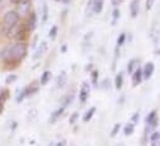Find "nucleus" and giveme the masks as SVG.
<instances>
[{
  "instance_id": "obj_18",
  "label": "nucleus",
  "mask_w": 160,
  "mask_h": 146,
  "mask_svg": "<svg viewBox=\"0 0 160 146\" xmlns=\"http://www.w3.org/2000/svg\"><path fill=\"white\" fill-rule=\"evenodd\" d=\"M104 7V0H94V9H93V14L98 15L103 11Z\"/></svg>"
},
{
  "instance_id": "obj_13",
  "label": "nucleus",
  "mask_w": 160,
  "mask_h": 146,
  "mask_svg": "<svg viewBox=\"0 0 160 146\" xmlns=\"http://www.w3.org/2000/svg\"><path fill=\"white\" fill-rule=\"evenodd\" d=\"M36 24H38V16H36V14L34 11H31L29 14V16H28V29H29V31L35 30Z\"/></svg>"
},
{
  "instance_id": "obj_6",
  "label": "nucleus",
  "mask_w": 160,
  "mask_h": 146,
  "mask_svg": "<svg viewBox=\"0 0 160 146\" xmlns=\"http://www.w3.org/2000/svg\"><path fill=\"white\" fill-rule=\"evenodd\" d=\"M31 0H21L16 6L18 10L16 12L19 14V16H29V14L31 12Z\"/></svg>"
},
{
  "instance_id": "obj_36",
  "label": "nucleus",
  "mask_w": 160,
  "mask_h": 146,
  "mask_svg": "<svg viewBox=\"0 0 160 146\" xmlns=\"http://www.w3.org/2000/svg\"><path fill=\"white\" fill-rule=\"evenodd\" d=\"M20 1H21V0H10V2H11V4H14V5H18Z\"/></svg>"
},
{
  "instance_id": "obj_22",
  "label": "nucleus",
  "mask_w": 160,
  "mask_h": 146,
  "mask_svg": "<svg viewBox=\"0 0 160 146\" xmlns=\"http://www.w3.org/2000/svg\"><path fill=\"white\" fill-rule=\"evenodd\" d=\"M47 17H48V7H47V4L43 2L42 4V19H41V22L45 24L47 21Z\"/></svg>"
},
{
  "instance_id": "obj_37",
  "label": "nucleus",
  "mask_w": 160,
  "mask_h": 146,
  "mask_svg": "<svg viewBox=\"0 0 160 146\" xmlns=\"http://www.w3.org/2000/svg\"><path fill=\"white\" fill-rule=\"evenodd\" d=\"M70 1H71V0H62V1H61V2H63V4H66V5H67V4H68V2H70Z\"/></svg>"
},
{
  "instance_id": "obj_21",
  "label": "nucleus",
  "mask_w": 160,
  "mask_h": 146,
  "mask_svg": "<svg viewBox=\"0 0 160 146\" xmlns=\"http://www.w3.org/2000/svg\"><path fill=\"white\" fill-rule=\"evenodd\" d=\"M73 97H75V94H73L72 92H71V93L68 92V93L62 98V107H65V108H66L67 105H70V104L73 102Z\"/></svg>"
},
{
  "instance_id": "obj_24",
  "label": "nucleus",
  "mask_w": 160,
  "mask_h": 146,
  "mask_svg": "<svg viewBox=\"0 0 160 146\" xmlns=\"http://www.w3.org/2000/svg\"><path fill=\"white\" fill-rule=\"evenodd\" d=\"M93 9H94V0H88L87 6H86V14L87 15H93Z\"/></svg>"
},
{
  "instance_id": "obj_4",
  "label": "nucleus",
  "mask_w": 160,
  "mask_h": 146,
  "mask_svg": "<svg viewBox=\"0 0 160 146\" xmlns=\"http://www.w3.org/2000/svg\"><path fill=\"white\" fill-rule=\"evenodd\" d=\"M39 88H40V83H39V82H32V83H30V84L26 85V87L20 92V94L16 97V102H18V103H21L25 98L34 95L35 93H38Z\"/></svg>"
},
{
  "instance_id": "obj_17",
  "label": "nucleus",
  "mask_w": 160,
  "mask_h": 146,
  "mask_svg": "<svg viewBox=\"0 0 160 146\" xmlns=\"http://www.w3.org/2000/svg\"><path fill=\"white\" fill-rule=\"evenodd\" d=\"M97 111V108L96 107H91L89 109L87 110L84 114H83V116H82V120H83V123H88L92 118H93V115H94V113Z\"/></svg>"
},
{
  "instance_id": "obj_40",
  "label": "nucleus",
  "mask_w": 160,
  "mask_h": 146,
  "mask_svg": "<svg viewBox=\"0 0 160 146\" xmlns=\"http://www.w3.org/2000/svg\"><path fill=\"white\" fill-rule=\"evenodd\" d=\"M118 146H125V145H124V144H119Z\"/></svg>"
},
{
  "instance_id": "obj_33",
  "label": "nucleus",
  "mask_w": 160,
  "mask_h": 146,
  "mask_svg": "<svg viewBox=\"0 0 160 146\" xmlns=\"http://www.w3.org/2000/svg\"><path fill=\"white\" fill-rule=\"evenodd\" d=\"M111 1H112V5H113L114 7H118V6H120V5L123 4L124 0H111Z\"/></svg>"
},
{
  "instance_id": "obj_2",
  "label": "nucleus",
  "mask_w": 160,
  "mask_h": 146,
  "mask_svg": "<svg viewBox=\"0 0 160 146\" xmlns=\"http://www.w3.org/2000/svg\"><path fill=\"white\" fill-rule=\"evenodd\" d=\"M20 16L15 10H9L2 16V31L6 36H10L12 32H15L16 27L19 26Z\"/></svg>"
},
{
  "instance_id": "obj_19",
  "label": "nucleus",
  "mask_w": 160,
  "mask_h": 146,
  "mask_svg": "<svg viewBox=\"0 0 160 146\" xmlns=\"http://www.w3.org/2000/svg\"><path fill=\"white\" fill-rule=\"evenodd\" d=\"M134 129H135V125L129 121L128 124L124 125V128H123V134H124L125 136H129V135H132V134L134 133Z\"/></svg>"
},
{
  "instance_id": "obj_15",
  "label": "nucleus",
  "mask_w": 160,
  "mask_h": 146,
  "mask_svg": "<svg viewBox=\"0 0 160 146\" xmlns=\"http://www.w3.org/2000/svg\"><path fill=\"white\" fill-rule=\"evenodd\" d=\"M123 83H124V74L123 72H118L114 77V87L117 90H120L123 88Z\"/></svg>"
},
{
  "instance_id": "obj_25",
  "label": "nucleus",
  "mask_w": 160,
  "mask_h": 146,
  "mask_svg": "<svg viewBox=\"0 0 160 146\" xmlns=\"http://www.w3.org/2000/svg\"><path fill=\"white\" fill-rule=\"evenodd\" d=\"M125 40H127V35H125V32H122L118 38H117V46L116 47H122L124 43H125Z\"/></svg>"
},
{
  "instance_id": "obj_11",
  "label": "nucleus",
  "mask_w": 160,
  "mask_h": 146,
  "mask_svg": "<svg viewBox=\"0 0 160 146\" xmlns=\"http://www.w3.org/2000/svg\"><path fill=\"white\" fill-rule=\"evenodd\" d=\"M55 83H56V88H58V89H62L67 84V73H66V71L60 72V74L56 77Z\"/></svg>"
},
{
  "instance_id": "obj_34",
  "label": "nucleus",
  "mask_w": 160,
  "mask_h": 146,
  "mask_svg": "<svg viewBox=\"0 0 160 146\" xmlns=\"http://www.w3.org/2000/svg\"><path fill=\"white\" fill-rule=\"evenodd\" d=\"M77 118H78V114H77V113H75V114L70 118V123H71V124H75V123H76V120H77Z\"/></svg>"
},
{
  "instance_id": "obj_28",
  "label": "nucleus",
  "mask_w": 160,
  "mask_h": 146,
  "mask_svg": "<svg viewBox=\"0 0 160 146\" xmlns=\"http://www.w3.org/2000/svg\"><path fill=\"white\" fill-rule=\"evenodd\" d=\"M139 119H140V114L139 111H135L133 115H132V119H130V123H133L134 125H137L139 123Z\"/></svg>"
},
{
  "instance_id": "obj_31",
  "label": "nucleus",
  "mask_w": 160,
  "mask_h": 146,
  "mask_svg": "<svg viewBox=\"0 0 160 146\" xmlns=\"http://www.w3.org/2000/svg\"><path fill=\"white\" fill-rule=\"evenodd\" d=\"M91 77H92V83L94 87H97V83H98V72L97 71H93L91 73Z\"/></svg>"
},
{
  "instance_id": "obj_12",
  "label": "nucleus",
  "mask_w": 160,
  "mask_h": 146,
  "mask_svg": "<svg viewBox=\"0 0 160 146\" xmlns=\"http://www.w3.org/2000/svg\"><path fill=\"white\" fill-rule=\"evenodd\" d=\"M65 107H60V108H57L56 110H53L52 113H51V115H50V119H48V121L51 123V124H55L61 116H62V114H63V111H65Z\"/></svg>"
},
{
  "instance_id": "obj_39",
  "label": "nucleus",
  "mask_w": 160,
  "mask_h": 146,
  "mask_svg": "<svg viewBox=\"0 0 160 146\" xmlns=\"http://www.w3.org/2000/svg\"><path fill=\"white\" fill-rule=\"evenodd\" d=\"M53 145H55V143H51L50 145H47V146H53Z\"/></svg>"
},
{
  "instance_id": "obj_9",
  "label": "nucleus",
  "mask_w": 160,
  "mask_h": 146,
  "mask_svg": "<svg viewBox=\"0 0 160 146\" xmlns=\"http://www.w3.org/2000/svg\"><path fill=\"white\" fill-rule=\"evenodd\" d=\"M144 80V77H143V71L142 68H137L134 73L132 74V85L133 87H138L139 84H142V82Z\"/></svg>"
},
{
  "instance_id": "obj_14",
  "label": "nucleus",
  "mask_w": 160,
  "mask_h": 146,
  "mask_svg": "<svg viewBox=\"0 0 160 146\" xmlns=\"http://www.w3.org/2000/svg\"><path fill=\"white\" fill-rule=\"evenodd\" d=\"M137 68H139V60L138 58H132L127 65V72L132 75Z\"/></svg>"
},
{
  "instance_id": "obj_42",
  "label": "nucleus",
  "mask_w": 160,
  "mask_h": 146,
  "mask_svg": "<svg viewBox=\"0 0 160 146\" xmlns=\"http://www.w3.org/2000/svg\"><path fill=\"white\" fill-rule=\"evenodd\" d=\"M158 146H160V141H159V145H158Z\"/></svg>"
},
{
  "instance_id": "obj_27",
  "label": "nucleus",
  "mask_w": 160,
  "mask_h": 146,
  "mask_svg": "<svg viewBox=\"0 0 160 146\" xmlns=\"http://www.w3.org/2000/svg\"><path fill=\"white\" fill-rule=\"evenodd\" d=\"M57 32H58V27L55 25V26H52V27L50 29V31H48V37H50L51 40H55L56 36H57Z\"/></svg>"
},
{
  "instance_id": "obj_41",
  "label": "nucleus",
  "mask_w": 160,
  "mask_h": 146,
  "mask_svg": "<svg viewBox=\"0 0 160 146\" xmlns=\"http://www.w3.org/2000/svg\"><path fill=\"white\" fill-rule=\"evenodd\" d=\"M55 1H62V0H55Z\"/></svg>"
},
{
  "instance_id": "obj_23",
  "label": "nucleus",
  "mask_w": 160,
  "mask_h": 146,
  "mask_svg": "<svg viewBox=\"0 0 160 146\" xmlns=\"http://www.w3.org/2000/svg\"><path fill=\"white\" fill-rule=\"evenodd\" d=\"M119 17H120V10L118 7H114V10L112 12V25H116L117 21L119 20Z\"/></svg>"
},
{
  "instance_id": "obj_29",
  "label": "nucleus",
  "mask_w": 160,
  "mask_h": 146,
  "mask_svg": "<svg viewBox=\"0 0 160 146\" xmlns=\"http://www.w3.org/2000/svg\"><path fill=\"white\" fill-rule=\"evenodd\" d=\"M36 116H38V110H36V109H31L30 111H29V115H28V120H30V121H34Z\"/></svg>"
},
{
  "instance_id": "obj_30",
  "label": "nucleus",
  "mask_w": 160,
  "mask_h": 146,
  "mask_svg": "<svg viewBox=\"0 0 160 146\" xmlns=\"http://www.w3.org/2000/svg\"><path fill=\"white\" fill-rule=\"evenodd\" d=\"M16 79H18V75H15V74H10V75L6 77L5 83H6V84H11V83H14Z\"/></svg>"
},
{
  "instance_id": "obj_26",
  "label": "nucleus",
  "mask_w": 160,
  "mask_h": 146,
  "mask_svg": "<svg viewBox=\"0 0 160 146\" xmlns=\"http://www.w3.org/2000/svg\"><path fill=\"white\" fill-rule=\"evenodd\" d=\"M120 129H122V124H120V123L114 124V126H113V129H112V131H111V138H116V136L118 135Z\"/></svg>"
},
{
  "instance_id": "obj_16",
  "label": "nucleus",
  "mask_w": 160,
  "mask_h": 146,
  "mask_svg": "<svg viewBox=\"0 0 160 146\" xmlns=\"http://www.w3.org/2000/svg\"><path fill=\"white\" fill-rule=\"evenodd\" d=\"M160 141V131H153L149 136V143L150 146H158Z\"/></svg>"
},
{
  "instance_id": "obj_5",
  "label": "nucleus",
  "mask_w": 160,
  "mask_h": 146,
  "mask_svg": "<svg viewBox=\"0 0 160 146\" xmlns=\"http://www.w3.org/2000/svg\"><path fill=\"white\" fill-rule=\"evenodd\" d=\"M89 94H91V84L88 82H83L81 84L80 93H78V99L81 104L87 103V100L89 99Z\"/></svg>"
},
{
  "instance_id": "obj_35",
  "label": "nucleus",
  "mask_w": 160,
  "mask_h": 146,
  "mask_svg": "<svg viewBox=\"0 0 160 146\" xmlns=\"http://www.w3.org/2000/svg\"><path fill=\"white\" fill-rule=\"evenodd\" d=\"M56 146H66V140H61L60 143H57Z\"/></svg>"
},
{
  "instance_id": "obj_8",
  "label": "nucleus",
  "mask_w": 160,
  "mask_h": 146,
  "mask_svg": "<svg viewBox=\"0 0 160 146\" xmlns=\"http://www.w3.org/2000/svg\"><path fill=\"white\" fill-rule=\"evenodd\" d=\"M140 12V0H132L130 4H129V14H130V17L135 19L138 17Z\"/></svg>"
},
{
  "instance_id": "obj_38",
  "label": "nucleus",
  "mask_w": 160,
  "mask_h": 146,
  "mask_svg": "<svg viewBox=\"0 0 160 146\" xmlns=\"http://www.w3.org/2000/svg\"><path fill=\"white\" fill-rule=\"evenodd\" d=\"M1 111H2V104H0V114H1Z\"/></svg>"
},
{
  "instance_id": "obj_20",
  "label": "nucleus",
  "mask_w": 160,
  "mask_h": 146,
  "mask_svg": "<svg viewBox=\"0 0 160 146\" xmlns=\"http://www.w3.org/2000/svg\"><path fill=\"white\" fill-rule=\"evenodd\" d=\"M51 77H52V73L50 72V71H45V72L41 74V77H40V84L41 85H46V84L50 82Z\"/></svg>"
},
{
  "instance_id": "obj_1",
  "label": "nucleus",
  "mask_w": 160,
  "mask_h": 146,
  "mask_svg": "<svg viewBox=\"0 0 160 146\" xmlns=\"http://www.w3.org/2000/svg\"><path fill=\"white\" fill-rule=\"evenodd\" d=\"M28 55V45L24 41H18L6 46L1 52V58L5 63H19Z\"/></svg>"
},
{
  "instance_id": "obj_3",
  "label": "nucleus",
  "mask_w": 160,
  "mask_h": 146,
  "mask_svg": "<svg viewBox=\"0 0 160 146\" xmlns=\"http://www.w3.org/2000/svg\"><path fill=\"white\" fill-rule=\"evenodd\" d=\"M159 124V116H158V111L157 109L152 110L147 118H145V128H144V136L148 138L153 131H155L157 126Z\"/></svg>"
},
{
  "instance_id": "obj_10",
  "label": "nucleus",
  "mask_w": 160,
  "mask_h": 146,
  "mask_svg": "<svg viewBox=\"0 0 160 146\" xmlns=\"http://www.w3.org/2000/svg\"><path fill=\"white\" fill-rule=\"evenodd\" d=\"M142 71H143V77H144V79H150L152 75L154 74V71H155V65H154L153 62H148V63H145V66L142 68Z\"/></svg>"
},
{
  "instance_id": "obj_7",
  "label": "nucleus",
  "mask_w": 160,
  "mask_h": 146,
  "mask_svg": "<svg viewBox=\"0 0 160 146\" xmlns=\"http://www.w3.org/2000/svg\"><path fill=\"white\" fill-rule=\"evenodd\" d=\"M47 50H48V45H47V42H46V41H42L40 45H39V47L36 48V51H35V53H34L32 58H34L35 61L40 60L41 57H43V56H45V53L47 52Z\"/></svg>"
},
{
  "instance_id": "obj_43",
  "label": "nucleus",
  "mask_w": 160,
  "mask_h": 146,
  "mask_svg": "<svg viewBox=\"0 0 160 146\" xmlns=\"http://www.w3.org/2000/svg\"><path fill=\"white\" fill-rule=\"evenodd\" d=\"M0 1H2V0H0Z\"/></svg>"
},
{
  "instance_id": "obj_32",
  "label": "nucleus",
  "mask_w": 160,
  "mask_h": 146,
  "mask_svg": "<svg viewBox=\"0 0 160 146\" xmlns=\"http://www.w3.org/2000/svg\"><path fill=\"white\" fill-rule=\"evenodd\" d=\"M154 4H155V0H145V10L147 11L152 10L153 6H154Z\"/></svg>"
}]
</instances>
